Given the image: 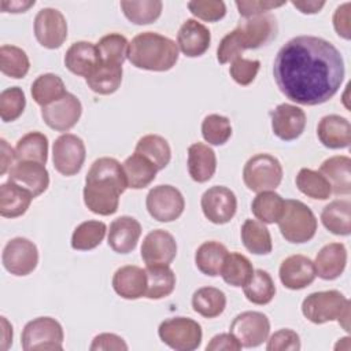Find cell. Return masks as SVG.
<instances>
[{
	"label": "cell",
	"instance_id": "obj_37",
	"mask_svg": "<svg viewBox=\"0 0 351 351\" xmlns=\"http://www.w3.org/2000/svg\"><path fill=\"white\" fill-rule=\"evenodd\" d=\"M30 92L33 100L41 107L49 106L51 103L59 100L67 93L63 80L53 73H45L38 75L33 81Z\"/></svg>",
	"mask_w": 351,
	"mask_h": 351
},
{
	"label": "cell",
	"instance_id": "obj_38",
	"mask_svg": "<svg viewBox=\"0 0 351 351\" xmlns=\"http://www.w3.org/2000/svg\"><path fill=\"white\" fill-rule=\"evenodd\" d=\"M16 160H30L45 165L48 159V138L41 132L23 134L15 145Z\"/></svg>",
	"mask_w": 351,
	"mask_h": 351
},
{
	"label": "cell",
	"instance_id": "obj_15",
	"mask_svg": "<svg viewBox=\"0 0 351 351\" xmlns=\"http://www.w3.org/2000/svg\"><path fill=\"white\" fill-rule=\"evenodd\" d=\"M236 29L240 33L245 49H256L271 43L278 32L277 19L270 12L251 18H243Z\"/></svg>",
	"mask_w": 351,
	"mask_h": 351
},
{
	"label": "cell",
	"instance_id": "obj_3",
	"mask_svg": "<svg viewBox=\"0 0 351 351\" xmlns=\"http://www.w3.org/2000/svg\"><path fill=\"white\" fill-rule=\"evenodd\" d=\"M128 59L134 67L141 70L167 71L178 60V47L176 41L163 34L143 32L129 43Z\"/></svg>",
	"mask_w": 351,
	"mask_h": 351
},
{
	"label": "cell",
	"instance_id": "obj_59",
	"mask_svg": "<svg viewBox=\"0 0 351 351\" xmlns=\"http://www.w3.org/2000/svg\"><path fill=\"white\" fill-rule=\"evenodd\" d=\"M36 4L34 0L30 1H21V0H1L0 1V8L3 12H12V14H18V12H26L30 7H33Z\"/></svg>",
	"mask_w": 351,
	"mask_h": 351
},
{
	"label": "cell",
	"instance_id": "obj_39",
	"mask_svg": "<svg viewBox=\"0 0 351 351\" xmlns=\"http://www.w3.org/2000/svg\"><path fill=\"white\" fill-rule=\"evenodd\" d=\"M285 200L274 191L258 192L251 203L255 218L263 223H277L284 211Z\"/></svg>",
	"mask_w": 351,
	"mask_h": 351
},
{
	"label": "cell",
	"instance_id": "obj_23",
	"mask_svg": "<svg viewBox=\"0 0 351 351\" xmlns=\"http://www.w3.org/2000/svg\"><path fill=\"white\" fill-rule=\"evenodd\" d=\"M317 136L321 144L330 149L347 148L351 144L350 121L337 114H329L321 118L317 126Z\"/></svg>",
	"mask_w": 351,
	"mask_h": 351
},
{
	"label": "cell",
	"instance_id": "obj_52",
	"mask_svg": "<svg viewBox=\"0 0 351 351\" xmlns=\"http://www.w3.org/2000/svg\"><path fill=\"white\" fill-rule=\"evenodd\" d=\"M261 67V62L255 59L237 58L232 62L229 67V74L234 82L241 86H247L254 82Z\"/></svg>",
	"mask_w": 351,
	"mask_h": 351
},
{
	"label": "cell",
	"instance_id": "obj_20",
	"mask_svg": "<svg viewBox=\"0 0 351 351\" xmlns=\"http://www.w3.org/2000/svg\"><path fill=\"white\" fill-rule=\"evenodd\" d=\"M140 236V222L133 217L122 215L110 223L107 243L112 251L118 254H129L136 248Z\"/></svg>",
	"mask_w": 351,
	"mask_h": 351
},
{
	"label": "cell",
	"instance_id": "obj_48",
	"mask_svg": "<svg viewBox=\"0 0 351 351\" xmlns=\"http://www.w3.org/2000/svg\"><path fill=\"white\" fill-rule=\"evenodd\" d=\"M202 136L211 145H223L232 136L230 121L219 114H210L202 122Z\"/></svg>",
	"mask_w": 351,
	"mask_h": 351
},
{
	"label": "cell",
	"instance_id": "obj_24",
	"mask_svg": "<svg viewBox=\"0 0 351 351\" xmlns=\"http://www.w3.org/2000/svg\"><path fill=\"white\" fill-rule=\"evenodd\" d=\"M112 288L123 299L136 300L145 295L147 274L136 265H126L115 270L112 276Z\"/></svg>",
	"mask_w": 351,
	"mask_h": 351
},
{
	"label": "cell",
	"instance_id": "obj_1",
	"mask_svg": "<svg viewBox=\"0 0 351 351\" xmlns=\"http://www.w3.org/2000/svg\"><path fill=\"white\" fill-rule=\"evenodd\" d=\"M340 51L328 40L298 36L277 52L273 77L280 92L302 106H318L332 99L344 80Z\"/></svg>",
	"mask_w": 351,
	"mask_h": 351
},
{
	"label": "cell",
	"instance_id": "obj_17",
	"mask_svg": "<svg viewBox=\"0 0 351 351\" xmlns=\"http://www.w3.org/2000/svg\"><path fill=\"white\" fill-rule=\"evenodd\" d=\"M271 130L282 141H292L302 136L306 128V112L293 104L281 103L271 112Z\"/></svg>",
	"mask_w": 351,
	"mask_h": 351
},
{
	"label": "cell",
	"instance_id": "obj_21",
	"mask_svg": "<svg viewBox=\"0 0 351 351\" xmlns=\"http://www.w3.org/2000/svg\"><path fill=\"white\" fill-rule=\"evenodd\" d=\"M211 43L210 30L196 19H186L178 29L177 47L188 58L202 56Z\"/></svg>",
	"mask_w": 351,
	"mask_h": 351
},
{
	"label": "cell",
	"instance_id": "obj_55",
	"mask_svg": "<svg viewBox=\"0 0 351 351\" xmlns=\"http://www.w3.org/2000/svg\"><path fill=\"white\" fill-rule=\"evenodd\" d=\"M90 351H126L128 344L125 340L115 333H100L93 337L89 347Z\"/></svg>",
	"mask_w": 351,
	"mask_h": 351
},
{
	"label": "cell",
	"instance_id": "obj_4",
	"mask_svg": "<svg viewBox=\"0 0 351 351\" xmlns=\"http://www.w3.org/2000/svg\"><path fill=\"white\" fill-rule=\"evenodd\" d=\"M303 315L313 324L321 325L337 321L350 332V300L336 289L313 292L302 302Z\"/></svg>",
	"mask_w": 351,
	"mask_h": 351
},
{
	"label": "cell",
	"instance_id": "obj_25",
	"mask_svg": "<svg viewBox=\"0 0 351 351\" xmlns=\"http://www.w3.org/2000/svg\"><path fill=\"white\" fill-rule=\"evenodd\" d=\"M101 59L96 44L90 41L73 43L64 55V66L75 75L88 77L99 64Z\"/></svg>",
	"mask_w": 351,
	"mask_h": 351
},
{
	"label": "cell",
	"instance_id": "obj_50",
	"mask_svg": "<svg viewBox=\"0 0 351 351\" xmlns=\"http://www.w3.org/2000/svg\"><path fill=\"white\" fill-rule=\"evenodd\" d=\"M188 8L192 15L206 22H217L226 14V5L221 0H192Z\"/></svg>",
	"mask_w": 351,
	"mask_h": 351
},
{
	"label": "cell",
	"instance_id": "obj_31",
	"mask_svg": "<svg viewBox=\"0 0 351 351\" xmlns=\"http://www.w3.org/2000/svg\"><path fill=\"white\" fill-rule=\"evenodd\" d=\"M122 74L123 70L121 64L100 62V64L85 78V82L90 90L97 95H112L121 86Z\"/></svg>",
	"mask_w": 351,
	"mask_h": 351
},
{
	"label": "cell",
	"instance_id": "obj_10",
	"mask_svg": "<svg viewBox=\"0 0 351 351\" xmlns=\"http://www.w3.org/2000/svg\"><path fill=\"white\" fill-rule=\"evenodd\" d=\"M149 215L159 222H173L181 217L185 208L182 193L173 185L154 186L145 199Z\"/></svg>",
	"mask_w": 351,
	"mask_h": 351
},
{
	"label": "cell",
	"instance_id": "obj_54",
	"mask_svg": "<svg viewBox=\"0 0 351 351\" xmlns=\"http://www.w3.org/2000/svg\"><path fill=\"white\" fill-rule=\"evenodd\" d=\"M287 1H263V0H252V1H236V7L239 10L240 16L251 18L261 14H266L273 8H278L284 5Z\"/></svg>",
	"mask_w": 351,
	"mask_h": 351
},
{
	"label": "cell",
	"instance_id": "obj_43",
	"mask_svg": "<svg viewBox=\"0 0 351 351\" xmlns=\"http://www.w3.org/2000/svg\"><path fill=\"white\" fill-rule=\"evenodd\" d=\"M107 226L101 221L81 222L71 234V247L77 251H89L99 247L106 236Z\"/></svg>",
	"mask_w": 351,
	"mask_h": 351
},
{
	"label": "cell",
	"instance_id": "obj_5",
	"mask_svg": "<svg viewBox=\"0 0 351 351\" xmlns=\"http://www.w3.org/2000/svg\"><path fill=\"white\" fill-rule=\"evenodd\" d=\"M278 229L282 237L292 244L310 241L317 232V218L311 208L300 200L288 199L278 219Z\"/></svg>",
	"mask_w": 351,
	"mask_h": 351
},
{
	"label": "cell",
	"instance_id": "obj_14",
	"mask_svg": "<svg viewBox=\"0 0 351 351\" xmlns=\"http://www.w3.org/2000/svg\"><path fill=\"white\" fill-rule=\"evenodd\" d=\"M200 206L204 217L215 223H228L236 214L237 199L233 191L223 185H214L208 188L200 199Z\"/></svg>",
	"mask_w": 351,
	"mask_h": 351
},
{
	"label": "cell",
	"instance_id": "obj_12",
	"mask_svg": "<svg viewBox=\"0 0 351 351\" xmlns=\"http://www.w3.org/2000/svg\"><path fill=\"white\" fill-rule=\"evenodd\" d=\"M229 332L243 347L254 348L267 340L270 321L267 315L261 311H243L233 318Z\"/></svg>",
	"mask_w": 351,
	"mask_h": 351
},
{
	"label": "cell",
	"instance_id": "obj_51",
	"mask_svg": "<svg viewBox=\"0 0 351 351\" xmlns=\"http://www.w3.org/2000/svg\"><path fill=\"white\" fill-rule=\"evenodd\" d=\"M245 51V47L241 41L240 33L237 29L229 32L222 37L219 45L217 48V60L221 64H226L233 62L237 58H241V53Z\"/></svg>",
	"mask_w": 351,
	"mask_h": 351
},
{
	"label": "cell",
	"instance_id": "obj_26",
	"mask_svg": "<svg viewBox=\"0 0 351 351\" xmlns=\"http://www.w3.org/2000/svg\"><path fill=\"white\" fill-rule=\"evenodd\" d=\"M347 265V250L341 243H329L324 245L314 261L315 273L319 278L330 281L340 277Z\"/></svg>",
	"mask_w": 351,
	"mask_h": 351
},
{
	"label": "cell",
	"instance_id": "obj_34",
	"mask_svg": "<svg viewBox=\"0 0 351 351\" xmlns=\"http://www.w3.org/2000/svg\"><path fill=\"white\" fill-rule=\"evenodd\" d=\"M228 252V248L219 241H204L195 252V265L204 276L217 277L221 274Z\"/></svg>",
	"mask_w": 351,
	"mask_h": 351
},
{
	"label": "cell",
	"instance_id": "obj_56",
	"mask_svg": "<svg viewBox=\"0 0 351 351\" xmlns=\"http://www.w3.org/2000/svg\"><path fill=\"white\" fill-rule=\"evenodd\" d=\"M333 27L344 40L351 38V3L339 5L333 14Z\"/></svg>",
	"mask_w": 351,
	"mask_h": 351
},
{
	"label": "cell",
	"instance_id": "obj_61",
	"mask_svg": "<svg viewBox=\"0 0 351 351\" xmlns=\"http://www.w3.org/2000/svg\"><path fill=\"white\" fill-rule=\"evenodd\" d=\"M1 326H3V333H1V350H7L10 344H12V326L8 324L5 317H1Z\"/></svg>",
	"mask_w": 351,
	"mask_h": 351
},
{
	"label": "cell",
	"instance_id": "obj_47",
	"mask_svg": "<svg viewBox=\"0 0 351 351\" xmlns=\"http://www.w3.org/2000/svg\"><path fill=\"white\" fill-rule=\"evenodd\" d=\"M101 62L112 64H123L128 58L129 43L125 36L119 33H110L103 36L96 44Z\"/></svg>",
	"mask_w": 351,
	"mask_h": 351
},
{
	"label": "cell",
	"instance_id": "obj_28",
	"mask_svg": "<svg viewBox=\"0 0 351 351\" xmlns=\"http://www.w3.org/2000/svg\"><path fill=\"white\" fill-rule=\"evenodd\" d=\"M217 170V156L204 143H193L188 148V171L193 181L207 182Z\"/></svg>",
	"mask_w": 351,
	"mask_h": 351
},
{
	"label": "cell",
	"instance_id": "obj_58",
	"mask_svg": "<svg viewBox=\"0 0 351 351\" xmlns=\"http://www.w3.org/2000/svg\"><path fill=\"white\" fill-rule=\"evenodd\" d=\"M0 174L4 176L7 170H10L15 165L14 160H16V155L15 149H12L4 138L0 140Z\"/></svg>",
	"mask_w": 351,
	"mask_h": 351
},
{
	"label": "cell",
	"instance_id": "obj_32",
	"mask_svg": "<svg viewBox=\"0 0 351 351\" xmlns=\"http://www.w3.org/2000/svg\"><path fill=\"white\" fill-rule=\"evenodd\" d=\"M322 225L336 236L351 233V203L347 199H337L326 204L321 213Z\"/></svg>",
	"mask_w": 351,
	"mask_h": 351
},
{
	"label": "cell",
	"instance_id": "obj_35",
	"mask_svg": "<svg viewBox=\"0 0 351 351\" xmlns=\"http://www.w3.org/2000/svg\"><path fill=\"white\" fill-rule=\"evenodd\" d=\"M241 241L244 247L255 255H267L273 250L271 236L263 222L258 219H245L241 225Z\"/></svg>",
	"mask_w": 351,
	"mask_h": 351
},
{
	"label": "cell",
	"instance_id": "obj_18",
	"mask_svg": "<svg viewBox=\"0 0 351 351\" xmlns=\"http://www.w3.org/2000/svg\"><path fill=\"white\" fill-rule=\"evenodd\" d=\"M281 284L292 291H299L310 284L317 277L314 262L302 254L289 255L285 258L278 269Z\"/></svg>",
	"mask_w": 351,
	"mask_h": 351
},
{
	"label": "cell",
	"instance_id": "obj_40",
	"mask_svg": "<svg viewBox=\"0 0 351 351\" xmlns=\"http://www.w3.org/2000/svg\"><path fill=\"white\" fill-rule=\"evenodd\" d=\"M254 274L251 261L240 252H228L221 274L223 281L232 287H244Z\"/></svg>",
	"mask_w": 351,
	"mask_h": 351
},
{
	"label": "cell",
	"instance_id": "obj_19",
	"mask_svg": "<svg viewBox=\"0 0 351 351\" xmlns=\"http://www.w3.org/2000/svg\"><path fill=\"white\" fill-rule=\"evenodd\" d=\"M177 255V243L163 229L151 230L143 240L141 258L145 265H170Z\"/></svg>",
	"mask_w": 351,
	"mask_h": 351
},
{
	"label": "cell",
	"instance_id": "obj_53",
	"mask_svg": "<svg viewBox=\"0 0 351 351\" xmlns=\"http://www.w3.org/2000/svg\"><path fill=\"white\" fill-rule=\"evenodd\" d=\"M267 351H299L300 350V337L292 329H280L274 332L266 344Z\"/></svg>",
	"mask_w": 351,
	"mask_h": 351
},
{
	"label": "cell",
	"instance_id": "obj_7",
	"mask_svg": "<svg viewBox=\"0 0 351 351\" xmlns=\"http://www.w3.org/2000/svg\"><path fill=\"white\" fill-rule=\"evenodd\" d=\"M63 328L52 317H38L29 321L21 336L25 351L63 350Z\"/></svg>",
	"mask_w": 351,
	"mask_h": 351
},
{
	"label": "cell",
	"instance_id": "obj_22",
	"mask_svg": "<svg viewBox=\"0 0 351 351\" xmlns=\"http://www.w3.org/2000/svg\"><path fill=\"white\" fill-rule=\"evenodd\" d=\"M10 180L29 189L34 197L44 193L49 186V174L45 165L30 160H16L10 169Z\"/></svg>",
	"mask_w": 351,
	"mask_h": 351
},
{
	"label": "cell",
	"instance_id": "obj_6",
	"mask_svg": "<svg viewBox=\"0 0 351 351\" xmlns=\"http://www.w3.org/2000/svg\"><path fill=\"white\" fill-rule=\"evenodd\" d=\"M243 181L250 191L256 193L273 191L282 181V166L270 154H256L245 162Z\"/></svg>",
	"mask_w": 351,
	"mask_h": 351
},
{
	"label": "cell",
	"instance_id": "obj_11",
	"mask_svg": "<svg viewBox=\"0 0 351 351\" xmlns=\"http://www.w3.org/2000/svg\"><path fill=\"white\" fill-rule=\"evenodd\" d=\"M1 262L8 273L18 277L27 276L38 263L37 245L26 237H14L4 245Z\"/></svg>",
	"mask_w": 351,
	"mask_h": 351
},
{
	"label": "cell",
	"instance_id": "obj_44",
	"mask_svg": "<svg viewBox=\"0 0 351 351\" xmlns=\"http://www.w3.org/2000/svg\"><path fill=\"white\" fill-rule=\"evenodd\" d=\"M30 69L27 53L16 47L4 44L0 48V70L4 75L19 80L23 78Z\"/></svg>",
	"mask_w": 351,
	"mask_h": 351
},
{
	"label": "cell",
	"instance_id": "obj_9",
	"mask_svg": "<svg viewBox=\"0 0 351 351\" xmlns=\"http://www.w3.org/2000/svg\"><path fill=\"white\" fill-rule=\"evenodd\" d=\"M86 148L81 137L73 133L59 136L52 147V162L58 173L66 177L75 176L84 166Z\"/></svg>",
	"mask_w": 351,
	"mask_h": 351
},
{
	"label": "cell",
	"instance_id": "obj_42",
	"mask_svg": "<svg viewBox=\"0 0 351 351\" xmlns=\"http://www.w3.org/2000/svg\"><path fill=\"white\" fill-rule=\"evenodd\" d=\"M244 296L248 302L263 306L273 300L276 295V285L271 276L262 269L254 270L250 281L243 287Z\"/></svg>",
	"mask_w": 351,
	"mask_h": 351
},
{
	"label": "cell",
	"instance_id": "obj_2",
	"mask_svg": "<svg viewBox=\"0 0 351 351\" xmlns=\"http://www.w3.org/2000/svg\"><path fill=\"white\" fill-rule=\"evenodd\" d=\"M128 182L122 165L110 156L96 159L85 177L82 191L85 206L97 215H112L119 206V196L126 191Z\"/></svg>",
	"mask_w": 351,
	"mask_h": 351
},
{
	"label": "cell",
	"instance_id": "obj_33",
	"mask_svg": "<svg viewBox=\"0 0 351 351\" xmlns=\"http://www.w3.org/2000/svg\"><path fill=\"white\" fill-rule=\"evenodd\" d=\"M145 298L158 300L169 296L176 288V274L169 265H147Z\"/></svg>",
	"mask_w": 351,
	"mask_h": 351
},
{
	"label": "cell",
	"instance_id": "obj_57",
	"mask_svg": "<svg viewBox=\"0 0 351 351\" xmlns=\"http://www.w3.org/2000/svg\"><path fill=\"white\" fill-rule=\"evenodd\" d=\"M240 341L229 332L215 335L210 343L206 346L207 351H239L241 350Z\"/></svg>",
	"mask_w": 351,
	"mask_h": 351
},
{
	"label": "cell",
	"instance_id": "obj_45",
	"mask_svg": "<svg viewBox=\"0 0 351 351\" xmlns=\"http://www.w3.org/2000/svg\"><path fill=\"white\" fill-rule=\"evenodd\" d=\"M295 181L298 189L311 199L326 200L332 195L330 184L319 171L303 167L299 170Z\"/></svg>",
	"mask_w": 351,
	"mask_h": 351
},
{
	"label": "cell",
	"instance_id": "obj_49",
	"mask_svg": "<svg viewBox=\"0 0 351 351\" xmlns=\"http://www.w3.org/2000/svg\"><path fill=\"white\" fill-rule=\"evenodd\" d=\"M26 107V97L19 86H11L0 93V117L3 122L18 119Z\"/></svg>",
	"mask_w": 351,
	"mask_h": 351
},
{
	"label": "cell",
	"instance_id": "obj_41",
	"mask_svg": "<svg viewBox=\"0 0 351 351\" xmlns=\"http://www.w3.org/2000/svg\"><path fill=\"white\" fill-rule=\"evenodd\" d=\"M134 152H138L148 158L158 170L165 169L171 159V148L167 140L159 134H145L143 136L134 148Z\"/></svg>",
	"mask_w": 351,
	"mask_h": 351
},
{
	"label": "cell",
	"instance_id": "obj_60",
	"mask_svg": "<svg viewBox=\"0 0 351 351\" xmlns=\"http://www.w3.org/2000/svg\"><path fill=\"white\" fill-rule=\"evenodd\" d=\"M292 5L302 14H317L325 5V1H292Z\"/></svg>",
	"mask_w": 351,
	"mask_h": 351
},
{
	"label": "cell",
	"instance_id": "obj_30",
	"mask_svg": "<svg viewBox=\"0 0 351 351\" xmlns=\"http://www.w3.org/2000/svg\"><path fill=\"white\" fill-rule=\"evenodd\" d=\"M128 188L143 189L148 186L156 177L158 167L144 155L134 152L122 163Z\"/></svg>",
	"mask_w": 351,
	"mask_h": 351
},
{
	"label": "cell",
	"instance_id": "obj_16",
	"mask_svg": "<svg viewBox=\"0 0 351 351\" xmlns=\"http://www.w3.org/2000/svg\"><path fill=\"white\" fill-rule=\"evenodd\" d=\"M82 114V104L73 93H66L49 106L41 107V118L56 132H67L77 125Z\"/></svg>",
	"mask_w": 351,
	"mask_h": 351
},
{
	"label": "cell",
	"instance_id": "obj_29",
	"mask_svg": "<svg viewBox=\"0 0 351 351\" xmlns=\"http://www.w3.org/2000/svg\"><path fill=\"white\" fill-rule=\"evenodd\" d=\"M319 173L328 180L335 195H350L351 192V159L346 155H336L325 159Z\"/></svg>",
	"mask_w": 351,
	"mask_h": 351
},
{
	"label": "cell",
	"instance_id": "obj_27",
	"mask_svg": "<svg viewBox=\"0 0 351 351\" xmlns=\"http://www.w3.org/2000/svg\"><path fill=\"white\" fill-rule=\"evenodd\" d=\"M34 195L25 186L8 180L0 185V215L18 218L30 207Z\"/></svg>",
	"mask_w": 351,
	"mask_h": 351
},
{
	"label": "cell",
	"instance_id": "obj_46",
	"mask_svg": "<svg viewBox=\"0 0 351 351\" xmlns=\"http://www.w3.org/2000/svg\"><path fill=\"white\" fill-rule=\"evenodd\" d=\"M123 15L134 25H149L155 22L163 8L160 0H141V1H121Z\"/></svg>",
	"mask_w": 351,
	"mask_h": 351
},
{
	"label": "cell",
	"instance_id": "obj_8",
	"mask_svg": "<svg viewBox=\"0 0 351 351\" xmlns=\"http://www.w3.org/2000/svg\"><path fill=\"white\" fill-rule=\"evenodd\" d=\"M160 340L176 351H193L202 344V326L188 317H173L160 322Z\"/></svg>",
	"mask_w": 351,
	"mask_h": 351
},
{
	"label": "cell",
	"instance_id": "obj_36",
	"mask_svg": "<svg viewBox=\"0 0 351 351\" xmlns=\"http://www.w3.org/2000/svg\"><path fill=\"white\" fill-rule=\"evenodd\" d=\"M226 307V295L214 287H202L192 295V308L204 318H215Z\"/></svg>",
	"mask_w": 351,
	"mask_h": 351
},
{
	"label": "cell",
	"instance_id": "obj_13",
	"mask_svg": "<svg viewBox=\"0 0 351 351\" xmlns=\"http://www.w3.org/2000/svg\"><path fill=\"white\" fill-rule=\"evenodd\" d=\"M34 36L41 47L56 49L67 38V22L64 15L52 7L41 8L34 18Z\"/></svg>",
	"mask_w": 351,
	"mask_h": 351
}]
</instances>
